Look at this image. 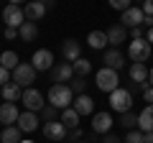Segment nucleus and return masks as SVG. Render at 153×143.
<instances>
[{
	"mask_svg": "<svg viewBox=\"0 0 153 143\" xmlns=\"http://www.w3.org/2000/svg\"><path fill=\"white\" fill-rule=\"evenodd\" d=\"M49 102L54 105L56 110H64V107H71V102H74V92H71L69 84L64 82H54L49 89Z\"/></svg>",
	"mask_w": 153,
	"mask_h": 143,
	"instance_id": "nucleus-1",
	"label": "nucleus"
},
{
	"mask_svg": "<svg viewBox=\"0 0 153 143\" xmlns=\"http://www.w3.org/2000/svg\"><path fill=\"white\" fill-rule=\"evenodd\" d=\"M94 84H97V89H102V92H115V89L120 87V77H117V72L110 69V66H102V69L94 74Z\"/></svg>",
	"mask_w": 153,
	"mask_h": 143,
	"instance_id": "nucleus-2",
	"label": "nucleus"
},
{
	"mask_svg": "<svg viewBox=\"0 0 153 143\" xmlns=\"http://www.w3.org/2000/svg\"><path fill=\"white\" fill-rule=\"evenodd\" d=\"M110 107H112L115 112H128L133 107V95L128 92V89H123V87H117L115 92H110Z\"/></svg>",
	"mask_w": 153,
	"mask_h": 143,
	"instance_id": "nucleus-3",
	"label": "nucleus"
},
{
	"mask_svg": "<svg viewBox=\"0 0 153 143\" xmlns=\"http://www.w3.org/2000/svg\"><path fill=\"white\" fill-rule=\"evenodd\" d=\"M151 51H153V46L148 44L146 39H133V41H130V46H128V56H130L133 61H143V64L148 61Z\"/></svg>",
	"mask_w": 153,
	"mask_h": 143,
	"instance_id": "nucleus-4",
	"label": "nucleus"
},
{
	"mask_svg": "<svg viewBox=\"0 0 153 143\" xmlns=\"http://www.w3.org/2000/svg\"><path fill=\"white\" fill-rule=\"evenodd\" d=\"M13 82H18L21 87H31V84L36 82V69H33V64L21 61V64L13 69Z\"/></svg>",
	"mask_w": 153,
	"mask_h": 143,
	"instance_id": "nucleus-5",
	"label": "nucleus"
},
{
	"mask_svg": "<svg viewBox=\"0 0 153 143\" xmlns=\"http://www.w3.org/2000/svg\"><path fill=\"white\" fill-rule=\"evenodd\" d=\"M21 102L26 105V110H31V112H38V110H44V107H46L44 95L38 92V89H33V87H26V89H23Z\"/></svg>",
	"mask_w": 153,
	"mask_h": 143,
	"instance_id": "nucleus-6",
	"label": "nucleus"
},
{
	"mask_svg": "<svg viewBox=\"0 0 153 143\" xmlns=\"http://www.w3.org/2000/svg\"><path fill=\"white\" fill-rule=\"evenodd\" d=\"M3 21L10 28H21L23 23H26V13H23L21 5H10V3H8V5L3 8Z\"/></svg>",
	"mask_w": 153,
	"mask_h": 143,
	"instance_id": "nucleus-7",
	"label": "nucleus"
},
{
	"mask_svg": "<svg viewBox=\"0 0 153 143\" xmlns=\"http://www.w3.org/2000/svg\"><path fill=\"white\" fill-rule=\"evenodd\" d=\"M66 133H69V128H66L61 120H51V123L44 125V136L49 138V141H54V143L66 141Z\"/></svg>",
	"mask_w": 153,
	"mask_h": 143,
	"instance_id": "nucleus-8",
	"label": "nucleus"
},
{
	"mask_svg": "<svg viewBox=\"0 0 153 143\" xmlns=\"http://www.w3.org/2000/svg\"><path fill=\"white\" fill-rule=\"evenodd\" d=\"M120 23L125 28H138V26H143L146 23V13L140 10V8H128V10H123V16H120Z\"/></svg>",
	"mask_w": 153,
	"mask_h": 143,
	"instance_id": "nucleus-9",
	"label": "nucleus"
},
{
	"mask_svg": "<svg viewBox=\"0 0 153 143\" xmlns=\"http://www.w3.org/2000/svg\"><path fill=\"white\" fill-rule=\"evenodd\" d=\"M31 64H33L36 72H49V69H54V54H51L49 49H38L36 54H33Z\"/></svg>",
	"mask_w": 153,
	"mask_h": 143,
	"instance_id": "nucleus-10",
	"label": "nucleus"
},
{
	"mask_svg": "<svg viewBox=\"0 0 153 143\" xmlns=\"http://www.w3.org/2000/svg\"><path fill=\"white\" fill-rule=\"evenodd\" d=\"M74 77V66L69 64V61H61V64H54V69H51V79L54 82H69V79Z\"/></svg>",
	"mask_w": 153,
	"mask_h": 143,
	"instance_id": "nucleus-11",
	"label": "nucleus"
},
{
	"mask_svg": "<svg viewBox=\"0 0 153 143\" xmlns=\"http://www.w3.org/2000/svg\"><path fill=\"white\" fill-rule=\"evenodd\" d=\"M112 118H110V112H94L92 115V130L94 133H110V128H112Z\"/></svg>",
	"mask_w": 153,
	"mask_h": 143,
	"instance_id": "nucleus-12",
	"label": "nucleus"
},
{
	"mask_svg": "<svg viewBox=\"0 0 153 143\" xmlns=\"http://www.w3.org/2000/svg\"><path fill=\"white\" fill-rule=\"evenodd\" d=\"M23 13H26V21H41V18L46 16V3H38V0H31V3H26V8H23Z\"/></svg>",
	"mask_w": 153,
	"mask_h": 143,
	"instance_id": "nucleus-13",
	"label": "nucleus"
},
{
	"mask_svg": "<svg viewBox=\"0 0 153 143\" xmlns=\"http://www.w3.org/2000/svg\"><path fill=\"white\" fill-rule=\"evenodd\" d=\"M71 107H74L79 115H92L94 112V100L89 97V95H76L74 102H71Z\"/></svg>",
	"mask_w": 153,
	"mask_h": 143,
	"instance_id": "nucleus-14",
	"label": "nucleus"
},
{
	"mask_svg": "<svg viewBox=\"0 0 153 143\" xmlns=\"http://www.w3.org/2000/svg\"><path fill=\"white\" fill-rule=\"evenodd\" d=\"M105 33H107V41H110L112 46H120V44H125V41H128V28L123 26V23H117V26H110Z\"/></svg>",
	"mask_w": 153,
	"mask_h": 143,
	"instance_id": "nucleus-15",
	"label": "nucleus"
},
{
	"mask_svg": "<svg viewBox=\"0 0 153 143\" xmlns=\"http://www.w3.org/2000/svg\"><path fill=\"white\" fill-rule=\"evenodd\" d=\"M18 107L16 102H3L0 105V123H5V125H13V123H18Z\"/></svg>",
	"mask_w": 153,
	"mask_h": 143,
	"instance_id": "nucleus-16",
	"label": "nucleus"
},
{
	"mask_svg": "<svg viewBox=\"0 0 153 143\" xmlns=\"http://www.w3.org/2000/svg\"><path fill=\"white\" fill-rule=\"evenodd\" d=\"M61 54H64L66 61H76L79 56H82V46H79V41H76V39H66L64 46H61Z\"/></svg>",
	"mask_w": 153,
	"mask_h": 143,
	"instance_id": "nucleus-17",
	"label": "nucleus"
},
{
	"mask_svg": "<svg viewBox=\"0 0 153 143\" xmlns=\"http://www.w3.org/2000/svg\"><path fill=\"white\" fill-rule=\"evenodd\" d=\"M0 95H3V100L5 102H16V100H21L23 97V87L18 82H8V84H3V89H0Z\"/></svg>",
	"mask_w": 153,
	"mask_h": 143,
	"instance_id": "nucleus-18",
	"label": "nucleus"
},
{
	"mask_svg": "<svg viewBox=\"0 0 153 143\" xmlns=\"http://www.w3.org/2000/svg\"><path fill=\"white\" fill-rule=\"evenodd\" d=\"M18 128H21L23 133H33V130L38 128V118H36V112H31V110L21 112V115H18Z\"/></svg>",
	"mask_w": 153,
	"mask_h": 143,
	"instance_id": "nucleus-19",
	"label": "nucleus"
},
{
	"mask_svg": "<svg viewBox=\"0 0 153 143\" xmlns=\"http://www.w3.org/2000/svg\"><path fill=\"white\" fill-rule=\"evenodd\" d=\"M128 74H130V79H133L135 84H143V82H148L151 69H148L143 61H133V66H130V72H128Z\"/></svg>",
	"mask_w": 153,
	"mask_h": 143,
	"instance_id": "nucleus-20",
	"label": "nucleus"
},
{
	"mask_svg": "<svg viewBox=\"0 0 153 143\" xmlns=\"http://www.w3.org/2000/svg\"><path fill=\"white\" fill-rule=\"evenodd\" d=\"M138 128L140 133H153V105H146V110L138 115Z\"/></svg>",
	"mask_w": 153,
	"mask_h": 143,
	"instance_id": "nucleus-21",
	"label": "nucleus"
},
{
	"mask_svg": "<svg viewBox=\"0 0 153 143\" xmlns=\"http://www.w3.org/2000/svg\"><path fill=\"white\" fill-rule=\"evenodd\" d=\"M105 66H110V69H123V64H125V56H123V51H117V49H110L107 54H105Z\"/></svg>",
	"mask_w": 153,
	"mask_h": 143,
	"instance_id": "nucleus-22",
	"label": "nucleus"
},
{
	"mask_svg": "<svg viewBox=\"0 0 153 143\" xmlns=\"http://www.w3.org/2000/svg\"><path fill=\"white\" fill-rule=\"evenodd\" d=\"M0 141L3 143H21L23 141V130L18 125H5L3 133H0Z\"/></svg>",
	"mask_w": 153,
	"mask_h": 143,
	"instance_id": "nucleus-23",
	"label": "nucleus"
},
{
	"mask_svg": "<svg viewBox=\"0 0 153 143\" xmlns=\"http://www.w3.org/2000/svg\"><path fill=\"white\" fill-rule=\"evenodd\" d=\"M87 44H89V49H94V51H102L105 46L110 44V41H107V33H105V31H92V33L87 36Z\"/></svg>",
	"mask_w": 153,
	"mask_h": 143,
	"instance_id": "nucleus-24",
	"label": "nucleus"
},
{
	"mask_svg": "<svg viewBox=\"0 0 153 143\" xmlns=\"http://www.w3.org/2000/svg\"><path fill=\"white\" fill-rule=\"evenodd\" d=\"M18 36H21L26 44H28V41H36V36H38V26H36L33 21H26L21 28H18Z\"/></svg>",
	"mask_w": 153,
	"mask_h": 143,
	"instance_id": "nucleus-25",
	"label": "nucleus"
},
{
	"mask_svg": "<svg viewBox=\"0 0 153 143\" xmlns=\"http://www.w3.org/2000/svg\"><path fill=\"white\" fill-rule=\"evenodd\" d=\"M79 118H82V115H79V112L74 110V107H64V110H61V123H64V125L69 128V130L79 125Z\"/></svg>",
	"mask_w": 153,
	"mask_h": 143,
	"instance_id": "nucleus-26",
	"label": "nucleus"
},
{
	"mask_svg": "<svg viewBox=\"0 0 153 143\" xmlns=\"http://www.w3.org/2000/svg\"><path fill=\"white\" fill-rule=\"evenodd\" d=\"M18 64H21V61H18V54H16V51H3V54H0V66H5L8 72H13Z\"/></svg>",
	"mask_w": 153,
	"mask_h": 143,
	"instance_id": "nucleus-27",
	"label": "nucleus"
},
{
	"mask_svg": "<svg viewBox=\"0 0 153 143\" xmlns=\"http://www.w3.org/2000/svg\"><path fill=\"white\" fill-rule=\"evenodd\" d=\"M71 66H74V74H76V77H87L89 72H92V61L82 59V56H79L76 61H71Z\"/></svg>",
	"mask_w": 153,
	"mask_h": 143,
	"instance_id": "nucleus-28",
	"label": "nucleus"
},
{
	"mask_svg": "<svg viewBox=\"0 0 153 143\" xmlns=\"http://www.w3.org/2000/svg\"><path fill=\"white\" fill-rule=\"evenodd\" d=\"M120 125L125 128V130H133V128L138 125V115H135V112H130V110L123 112V115H120Z\"/></svg>",
	"mask_w": 153,
	"mask_h": 143,
	"instance_id": "nucleus-29",
	"label": "nucleus"
},
{
	"mask_svg": "<svg viewBox=\"0 0 153 143\" xmlns=\"http://www.w3.org/2000/svg\"><path fill=\"white\" fill-rule=\"evenodd\" d=\"M123 143H146V136L140 130H128V136H125Z\"/></svg>",
	"mask_w": 153,
	"mask_h": 143,
	"instance_id": "nucleus-30",
	"label": "nucleus"
},
{
	"mask_svg": "<svg viewBox=\"0 0 153 143\" xmlns=\"http://www.w3.org/2000/svg\"><path fill=\"white\" fill-rule=\"evenodd\" d=\"M41 115H44V120H46V123H51V120H56L59 110H56L54 105H49V107H44V110H41Z\"/></svg>",
	"mask_w": 153,
	"mask_h": 143,
	"instance_id": "nucleus-31",
	"label": "nucleus"
},
{
	"mask_svg": "<svg viewBox=\"0 0 153 143\" xmlns=\"http://www.w3.org/2000/svg\"><path fill=\"white\" fill-rule=\"evenodd\" d=\"M71 92H76V95H84V77H76V79H71Z\"/></svg>",
	"mask_w": 153,
	"mask_h": 143,
	"instance_id": "nucleus-32",
	"label": "nucleus"
},
{
	"mask_svg": "<svg viewBox=\"0 0 153 143\" xmlns=\"http://www.w3.org/2000/svg\"><path fill=\"white\" fill-rule=\"evenodd\" d=\"M110 3V8H115V10H128V8H130V0H107Z\"/></svg>",
	"mask_w": 153,
	"mask_h": 143,
	"instance_id": "nucleus-33",
	"label": "nucleus"
},
{
	"mask_svg": "<svg viewBox=\"0 0 153 143\" xmlns=\"http://www.w3.org/2000/svg\"><path fill=\"white\" fill-rule=\"evenodd\" d=\"M140 87H143V97H146V102H148V105H153V87H151L148 82H143Z\"/></svg>",
	"mask_w": 153,
	"mask_h": 143,
	"instance_id": "nucleus-34",
	"label": "nucleus"
},
{
	"mask_svg": "<svg viewBox=\"0 0 153 143\" xmlns=\"http://www.w3.org/2000/svg\"><path fill=\"white\" fill-rule=\"evenodd\" d=\"M10 77H13V72H8L5 66H0V87H3V84H8V82H10Z\"/></svg>",
	"mask_w": 153,
	"mask_h": 143,
	"instance_id": "nucleus-35",
	"label": "nucleus"
},
{
	"mask_svg": "<svg viewBox=\"0 0 153 143\" xmlns=\"http://www.w3.org/2000/svg\"><path fill=\"white\" fill-rule=\"evenodd\" d=\"M140 10L146 13L148 18H153V0H143V5H140Z\"/></svg>",
	"mask_w": 153,
	"mask_h": 143,
	"instance_id": "nucleus-36",
	"label": "nucleus"
},
{
	"mask_svg": "<svg viewBox=\"0 0 153 143\" xmlns=\"http://www.w3.org/2000/svg\"><path fill=\"white\" fill-rule=\"evenodd\" d=\"M130 36H133V39H146V26H138V28H130Z\"/></svg>",
	"mask_w": 153,
	"mask_h": 143,
	"instance_id": "nucleus-37",
	"label": "nucleus"
},
{
	"mask_svg": "<svg viewBox=\"0 0 153 143\" xmlns=\"http://www.w3.org/2000/svg\"><path fill=\"white\" fill-rule=\"evenodd\" d=\"M79 138H82V130H79V128H71V130L66 133V141H79Z\"/></svg>",
	"mask_w": 153,
	"mask_h": 143,
	"instance_id": "nucleus-38",
	"label": "nucleus"
},
{
	"mask_svg": "<svg viewBox=\"0 0 153 143\" xmlns=\"http://www.w3.org/2000/svg\"><path fill=\"white\" fill-rule=\"evenodd\" d=\"M102 143H123V138H117V136H115V133H105Z\"/></svg>",
	"mask_w": 153,
	"mask_h": 143,
	"instance_id": "nucleus-39",
	"label": "nucleus"
},
{
	"mask_svg": "<svg viewBox=\"0 0 153 143\" xmlns=\"http://www.w3.org/2000/svg\"><path fill=\"white\" fill-rule=\"evenodd\" d=\"M18 36V28H10V26H5V39H16Z\"/></svg>",
	"mask_w": 153,
	"mask_h": 143,
	"instance_id": "nucleus-40",
	"label": "nucleus"
},
{
	"mask_svg": "<svg viewBox=\"0 0 153 143\" xmlns=\"http://www.w3.org/2000/svg\"><path fill=\"white\" fill-rule=\"evenodd\" d=\"M146 41H148V44H151V46H153V26H151V28H148V33H146Z\"/></svg>",
	"mask_w": 153,
	"mask_h": 143,
	"instance_id": "nucleus-41",
	"label": "nucleus"
},
{
	"mask_svg": "<svg viewBox=\"0 0 153 143\" xmlns=\"http://www.w3.org/2000/svg\"><path fill=\"white\" fill-rule=\"evenodd\" d=\"M146 136V143H153V133H143Z\"/></svg>",
	"mask_w": 153,
	"mask_h": 143,
	"instance_id": "nucleus-42",
	"label": "nucleus"
},
{
	"mask_svg": "<svg viewBox=\"0 0 153 143\" xmlns=\"http://www.w3.org/2000/svg\"><path fill=\"white\" fill-rule=\"evenodd\" d=\"M148 84L153 87V66H151V74H148Z\"/></svg>",
	"mask_w": 153,
	"mask_h": 143,
	"instance_id": "nucleus-43",
	"label": "nucleus"
},
{
	"mask_svg": "<svg viewBox=\"0 0 153 143\" xmlns=\"http://www.w3.org/2000/svg\"><path fill=\"white\" fill-rule=\"evenodd\" d=\"M26 0H10V5H23Z\"/></svg>",
	"mask_w": 153,
	"mask_h": 143,
	"instance_id": "nucleus-44",
	"label": "nucleus"
},
{
	"mask_svg": "<svg viewBox=\"0 0 153 143\" xmlns=\"http://www.w3.org/2000/svg\"><path fill=\"white\" fill-rule=\"evenodd\" d=\"M21 143H33V141H21Z\"/></svg>",
	"mask_w": 153,
	"mask_h": 143,
	"instance_id": "nucleus-45",
	"label": "nucleus"
},
{
	"mask_svg": "<svg viewBox=\"0 0 153 143\" xmlns=\"http://www.w3.org/2000/svg\"><path fill=\"white\" fill-rule=\"evenodd\" d=\"M76 143H87V141H76Z\"/></svg>",
	"mask_w": 153,
	"mask_h": 143,
	"instance_id": "nucleus-46",
	"label": "nucleus"
},
{
	"mask_svg": "<svg viewBox=\"0 0 153 143\" xmlns=\"http://www.w3.org/2000/svg\"><path fill=\"white\" fill-rule=\"evenodd\" d=\"M38 3H46V0H38Z\"/></svg>",
	"mask_w": 153,
	"mask_h": 143,
	"instance_id": "nucleus-47",
	"label": "nucleus"
}]
</instances>
